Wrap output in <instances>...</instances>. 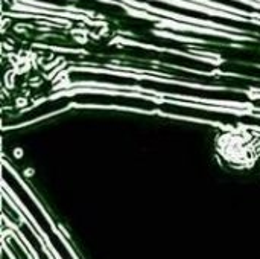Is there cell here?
<instances>
[{"mask_svg": "<svg viewBox=\"0 0 260 259\" xmlns=\"http://www.w3.org/2000/svg\"><path fill=\"white\" fill-rule=\"evenodd\" d=\"M72 81H94V82H107L122 87H142L149 92L157 93H171L178 96H192L198 99H207V101H232V102H250L253 99L248 98V95L242 92H232V90H207L200 87H187L181 84H172V82H163L155 79H137L133 76L125 75H111V73H72Z\"/></svg>", "mask_w": 260, "mask_h": 259, "instance_id": "cell-1", "label": "cell"}, {"mask_svg": "<svg viewBox=\"0 0 260 259\" xmlns=\"http://www.w3.org/2000/svg\"><path fill=\"white\" fill-rule=\"evenodd\" d=\"M70 104H98V105H122L131 108H142L146 111H154L160 108V102L146 99L142 96L129 95H104V93H78L69 96Z\"/></svg>", "mask_w": 260, "mask_h": 259, "instance_id": "cell-2", "label": "cell"}, {"mask_svg": "<svg viewBox=\"0 0 260 259\" xmlns=\"http://www.w3.org/2000/svg\"><path fill=\"white\" fill-rule=\"evenodd\" d=\"M18 229H20L21 235L24 237V240H26V241L30 244V247L35 250V253H37L38 259H50L49 253L43 249V244L40 243V240L35 237V234L32 232V229H30L26 223H21V224L18 226Z\"/></svg>", "mask_w": 260, "mask_h": 259, "instance_id": "cell-3", "label": "cell"}, {"mask_svg": "<svg viewBox=\"0 0 260 259\" xmlns=\"http://www.w3.org/2000/svg\"><path fill=\"white\" fill-rule=\"evenodd\" d=\"M6 244L12 249V253L15 255V258L17 259H29V256L24 253V250H23L21 244H20V243H17V241H15V238H8V240H6Z\"/></svg>", "mask_w": 260, "mask_h": 259, "instance_id": "cell-4", "label": "cell"}, {"mask_svg": "<svg viewBox=\"0 0 260 259\" xmlns=\"http://www.w3.org/2000/svg\"><path fill=\"white\" fill-rule=\"evenodd\" d=\"M56 255L61 259H75V256L72 255V252L69 250V247L66 246V243L58 244V247H56Z\"/></svg>", "mask_w": 260, "mask_h": 259, "instance_id": "cell-5", "label": "cell"}]
</instances>
